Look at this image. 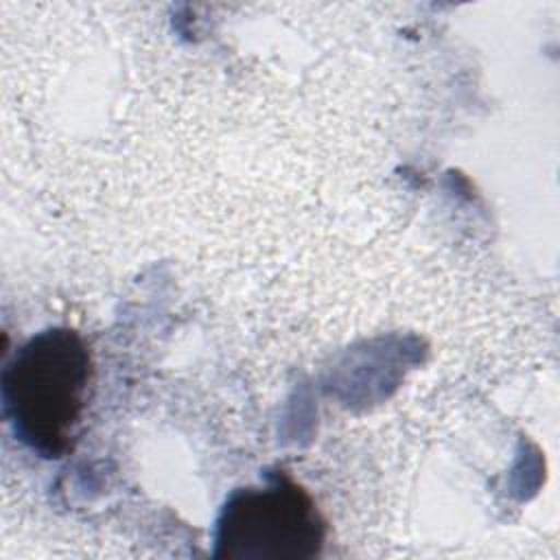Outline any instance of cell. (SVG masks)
<instances>
[{
    "label": "cell",
    "mask_w": 560,
    "mask_h": 560,
    "mask_svg": "<svg viewBox=\"0 0 560 560\" xmlns=\"http://www.w3.org/2000/svg\"><path fill=\"white\" fill-rule=\"evenodd\" d=\"M92 383V352L66 326L28 337L0 372L2 416L18 442L44 459L74 442Z\"/></svg>",
    "instance_id": "cell-1"
},
{
    "label": "cell",
    "mask_w": 560,
    "mask_h": 560,
    "mask_svg": "<svg viewBox=\"0 0 560 560\" xmlns=\"http://www.w3.org/2000/svg\"><path fill=\"white\" fill-rule=\"evenodd\" d=\"M326 521L289 472H265L232 490L212 529L217 560H313L322 553Z\"/></svg>",
    "instance_id": "cell-2"
}]
</instances>
